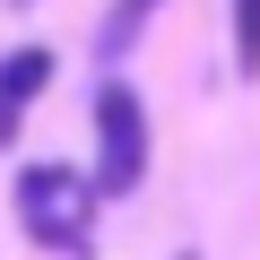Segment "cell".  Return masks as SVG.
<instances>
[{
    "mask_svg": "<svg viewBox=\"0 0 260 260\" xmlns=\"http://www.w3.org/2000/svg\"><path fill=\"white\" fill-rule=\"evenodd\" d=\"M18 225H26V243H44L61 260H87L95 251V182L61 156L18 165Z\"/></svg>",
    "mask_w": 260,
    "mask_h": 260,
    "instance_id": "cell-1",
    "label": "cell"
},
{
    "mask_svg": "<svg viewBox=\"0 0 260 260\" xmlns=\"http://www.w3.org/2000/svg\"><path fill=\"white\" fill-rule=\"evenodd\" d=\"M148 156H156V139H148V95L130 87V78H104V87H95V165H87L95 200L139 191V182H148Z\"/></svg>",
    "mask_w": 260,
    "mask_h": 260,
    "instance_id": "cell-2",
    "label": "cell"
},
{
    "mask_svg": "<svg viewBox=\"0 0 260 260\" xmlns=\"http://www.w3.org/2000/svg\"><path fill=\"white\" fill-rule=\"evenodd\" d=\"M52 52L44 44H18V52H0V148H18V130H26V113H35V95L52 87Z\"/></svg>",
    "mask_w": 260,
    "mask_h": 260,
    "instance_id": "cell-3",
    "label": "cell"
},
{
    "mask_svg": "<svg viewBox=\"0 0 260 260\" xmlns=\"http://www.w3.org/2000/svg\"><path fill=\"white\" fill-rule=\"evenodd\" d=\"M156 9H165V0H113V9H104V26H95V52H104V61H121Z\"/></svg>",
    "mask_w": 260,
    "mask_h": 260,
    "instance_id": "cell-4",
    "label": "cell"
},
{
    "mask_svg": "<svg viewBox=\"0 0 260 260\" xmlns=\"http://www.w3.org/2000/svg\"><path fill=\"white\" fill-rule=\"evenodd\" d=\"M225 18H234V70L260 78V0H225Z\"/></svg>",
    "mask_w": 260,
    "mask_h": 260,
    "instance_id": "cell-5",
    "label": "cell"
},
{
    "mask_svg": "<svg viewBox=\"0 0 260 260\" xmlns=\"http://www.w3.org/2000/svg\"><path fill=\"white\" fill-rule=\"evenodd\" d=\"M9 9H35V0H9Z\"/></svg>",
    "mask_w": 260,
    "mask_h": 260,
    "instance_id": "cell-6",
    "label": "cell"
},
{
    "mask_svg": "<svg viewBox=\"0 0 260 260\" xmlns=\"http://www.w3.org/2000/svg\"><path fill=\"white\" fill-rule=\"evenodd\" d=\"M182 260H200V251H182Z\"/></svg>",
    "mask_w": 260,
    "mask_h": 260,
    "instance_id": "cell-7",
    "label": "cell"
}]
</instances>
